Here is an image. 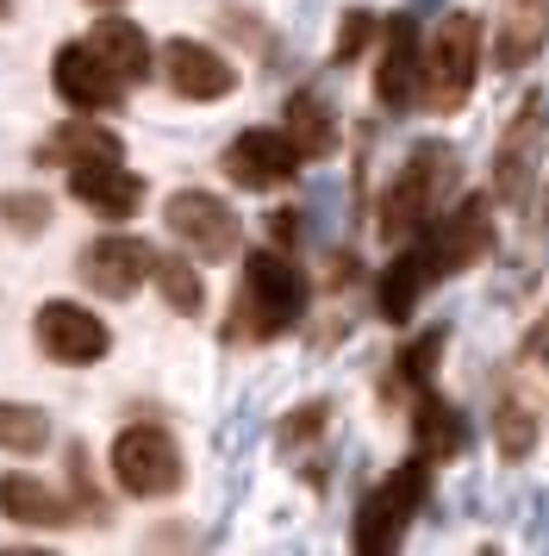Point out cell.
<instances>
[{
    "mask_svg": "<svg viewBox=\"0 0 549 556\" xmlns=\"http://www.w3.org/2000/svg\"><path fill=\"white\" fill-rule=\"evenodd\" d=\"M431 456L412 451L399 469H387V476L374 481L369 494L356 501V526H349V544H356V556H381L394 551L399 538L412 531V519L424 513V501H431Z\"/></svg>",
    "mask_w": 549,
    "mask_h": 556,
    "instance_id": "3957f363",
    "label": "cell"
},
{
    "mask_svg": "<svg viewBox=\"0 0 549 556\" xmlns=\"http://www.w3.org/2000/svg\"><path fill=\"white\" fill-rule=\"evenodd\" d=\"M524 356H549V319L531 331V338H524Z\"/></svg>",
    "mask_w": 549,
    "mask_h": 556,
    "instance_id": "1f68e13d",
    "label": "cell"
},
{
    "mask_svg": "<svg viewBox=\"0 0 549 556\" xmlns=\"http://www.w3.org/2000/svg\"><path fill=\"white\" fill-rule=\"evenodd\" d=\"M69 194L88 206L94 219L119 226V219H131V213L144 206V176H131L125 156H94V163H75L69 169Z\"/></svg>",
    "mask_w": 549,
    "mask_h": 556,
    "instance_id": "4fadbf2b",
    "label": "cell"
},
{
    "mask_svg": "<svg viewBox=\"0 0 549 556\" xmlns=\"http://www.w3.org/2000/svg\"><path fill=\"white\" fill-rule=\"evenodd\" d=\"M0 513H7L13 526L56 531V526H69L81 506L63 501V494H56V488H44L38 476H20V469H13V476H0Z\"/></svg>",
    "mask_w": 549,
    "mask_h": 556,
    "instance_id": "e0dca14e",
    "label": "cell"
},
{
    "mask_svg": "<svg viewBox=\"0 0 549 556\" xmlns=\"http://www.w3.org/2000/svg\"><path fill=\"white\" fill-rule=\"evenodd\" d=\"M0 20H13V0H0Z\"/></svg>",
    "mask_w": 549,
    "mask_h": 556,
    "instance_id": "836d02e7",
    "label": "cell"
},
{
    "mask_svg": "<svg viewBox=\"0 0 549 556\" xmlns=\"http://www.w3.org/2000/svg\"><path fill=\"white\" fill-rule=\"evenodd\" d=\"M449 188H456V151L437 144V138L412 144L406 163H399V176L387 181V194H381V213H374L381 238L406 244V238H419L424 226H437V206H444Z\"/></svg>",
    "mask_w": 549,
    "mask_h": 556,
    "instance_id": "7a4b0ae2",
    "label": "cell"
},
{
    "mask_svg": "<svg viewBox=\"0 0 549 556\" xmlns=\"http://www.w3.org/2000/svg\"><path fill=\"white\" fill-rule=\"evenodd\" d=\"M281 113H288L281 126H288V138L299 144L306 163H324V156L337 151V113H331V101H324L319 88H294Z\"/></svg>",
    "mask_w": 549,
    "mask_h": 556,
    "instance_id": "44dd1931",
    "label": "cell"
},
{
    "mask_svg": "<svg viewBox=\"0 0 549 556\" xmlns=\"http://www.w3.org/2000/svg\"><path fill=\"white\" fill-rule=\"evenodd\" d=\"M494 444L506 463H524V456L537 451V406L519 401V394H499L494 406Z\"/></svg>",
    "mask_w": 549,
    "mask_h": 556,
    "instance_id": "603a6c76",
    "label": "cell"
},
{
    "mask_svg": "<svg viewBox=\"0 0 549 556\" xmlns=\"http://www.w3.org/2000/svg\"><path fill=\"white\" fill-rule=\"evenodd\" d=\"M306 306H312V281L299 269L294 256H281V244L269 251H250L244 256V288H238V301H231V338H256V344H269L281 331H294L306 319Z\"/></svg>",
    "mask_w": 549,
    "mask_h": 556,
    "instance_id": "6da1fadb",
    "label": "cell"
},
{
    "mask_svg": "<svg viewBox=\"0 0 549 556\" xmlns=\"http://www.w3.org/2000/svg\"><path fill=\"white\" fill-rule=\"evenodd\" d=\"M499 13L506 20H499V38H494V70H524L549 38V0H506Z\"/></svg>",
    "mask_w": 549,
    "mask_h": 556,
    "instance_id": "ac0fdd59",
    "label": "cell"
},
{
    "mask_svg": "<svg viewBox=\"0 0 549 556\" xmlns=\"http://www.w3.org/2000/svg\"><path fill=\"white\" fill-rule=\"evenodd\" d=\"M156 288H163L169 313H188L194 319L200 306H206V276H200L188 256H156Z\"/></svg>",
    "mask_w": 549,
    "mask_h": 556,
    "instance_id": "484cf974",
    "label": "cell"
},
{
    "mask_svg": "<svg viewBox=\"0 0 549 556\" xmlns=\"http://www.w3.org/2000/svg\"><path fill=\"white\" fill-rule=\"evenodd\" d=\"M374 38H381V20H374L369 7H349L344 20H337V38H331V63H337V70H344V63H356Z\"/></svg>",
    "mask_w": 549,
    "mask_h": 556,
    "instance_id": "83f0119b",
    "label": "cell"
},
{
    "mask_svg": "<svg viewBox=\"0 0 549 556\" xmlns=\"http://www.w3.org/2000/svg\"><path fill=\"white\" fill-rule=\"evenodd\" d=\"M419 88H424L419 13H394V20H381V38H374V106L381 113H412Z\"/></svg>",
    "mask_w": 549,
    "mask_h": 556,
    "instance_id": "8992f818",
    "label": "cell"
},
{
    "mask_svg": "<svg viewBox=\"0 0 549 556\" xmlns=\"http://www.w3.org/2000/svg\"><path fill=\"white\" fill-rule=\"evenodd\" d=\"M269 238H274V244H288V251H294V238H299V213H288V206H274V213H269Z\"/></svg>",
    "mask_w": 549,
    "mask_h": 556,
    "instance_id": "4dcf8cb0",
    "label": "cell"
},
{
    "mask_svg": "<svg viewBox=\"0 0 549 556\" xmlns=\"http://www.w3.org/2000/svg\"><path fill=\"white\" fill-rule=\"evenodd\" d=\"M306 163L299 156V144L288 138V126L274 131V126H250V131H238L231 144H225V156H219V169L238 188H250V194H269V188H281V181H294V169Z\"/></svg>",
    "mask_w": 549,
    "mask_h": 556,
    "instance_id": "30bf717a",
    "label": "cell"
},
{
    "mask_svg": "<svg viewBox=\"0 0 549 556\" xmlns=\"http://www.w3.org/2000/svg\"><path fill=\"white\" fill-rule=\"evenodd\" d=\"M88 7H100V13H113V7H125V0H88Z\"/></svg>",
    "mask_w": 549,
    "mask_h": 556,
    "instance_id": "d6a6232c",
    "label": "cell"
},
{
    "mask_svg": "<svg viewBox=\"0 0 549 556\" xmlns=\"http://www.w3.org/2000/svg\"><path fill=\"white\" fill-rule=\"evenodd\" d=\"M163 226H169L175 238H181V251L200 256V263H225V256H238V213H231V201L206 194V188H181V194H169Z\"/></svg>",
    "mask_w": 549,
    "mask_h": 556,
    "instance_id": "ba28073f",
    "label": "cell"
},
{
    "mask_svg": "<svg viewBox=\"0 0 549 556\" xmlns=\"http://www.w3.org/2000/svg\"><path fill=\"white\" fill-rule=\"evenodd\" d=\"M544 131H549V94H524L512 126L494 151V194L499 201H524L531 194V176H537V151H544Z\"/></svg>",
    "mask_w": 549,
    "mask_h": 556,
    "instance_id": "8fae6325",
    "label": "cell"
},
{
    "mask_svg": "<svg viewBox=\"0 0 549 556\" xmlns=\"http://www.w3.org/2000/svg\"><path fill=\"white\" fill-rule=\"evenodd\" d=\"M44 444H50V419H44V406L0 401V451H7V456H38Z\"/></svg>",
    "mask_w": 549,
    "mask_h": 556,
    "instance_id": "cb8c5ba5",
    "label": "cell"
},
{
    "mask_svg": "<svg viewBox=\"0 0 549 556\" xmlns=\"http://www.w3.org/2000/svg\"><path fill=\"white\" fill-rule=\"evenodd\" d=\"M431 251H437V269L444 276H462L474 263H487L494 251V219H487V201H462L456 213H444L437 226H424Z\"/></svg>",
    "mask_w": 549,
    "mask_h": 556,
    "instance_id": "2e32d148",
    "label": "cell"
},
{
    "mask_svg": "<svg viewBox=\"0 0 549 556\" xmlns=\"http://www.w3.org/2000/svg\"><path fill=\"white\" fill-rule=\"evenodd\" d=\"M481 76V20L474 13H444L437 38L424 45V101L431 113H462Z\"/></svg>",
    "mask_w": 549,
    "mask_h": 556,
    "instance_id": "277c9868",
    "label": "cell"
},
{
    "mask_svg": "<svg viewBox=\"0 0 549 556\" xmlns=\"http://www.w3.org/2000/svg\"><path fill=\"white\" fill-rule=\"evenodd\" d=\"M113 481H119L131 501H169L175 488L188 481V463H181V444H175L163 426H125L113 438Z\"/></svg>",
    "mask_w": 549,
    "mask_h": 556,
    "instance_id": "5b68a950",
    "label": "cell"
},
{
    "mask_svg": "<svg viewBox=\"0 0 549 556\" xmlns=\"http://www.w3.org/2000/svg\"><path fill=\"white\" fill-rule=\"evenodd\" d=\"M0 226L13 238H38V231H50V201L38 188H7L0 194Z\"/></svg>",
    "mask_w": 549,
    "mask_h": 556,
    "instance_id": "4316f807",
    "label": "cell"
},
{
    "mask_svg": "<svg viewBox=\"0 0 549 556\" xmlns=\"http://www.w3.org/2000/svg\"><path fill=\"white\" fill-rule=\"evenodd\" d=\"M444 276V269H437V251H431V238H406V244H399V256L394 263H387V269H381V288H374V306H381V319H387V326H406V319H412V313H419V301H424V288H431V281Z\"/></svg>",
    "mask_w": 549,
    "mask_h": 556,
    "instance_id": "5bb4252c",
    "label": "cell"
},
{
    "mask_svg": "<svg viewBox=\"0 0 549 556\" xmlns=\"http://www.w3.org/2000/svg\"><path fill=\"white\" fill-rule=\"evenodd\" d=\"M50 81H56V101L75 106V113H119L125 88H131V81L106 63V51H100L94 38H69V45H56Z\"/></svg>",
    "mask_w": 549,
    "mask_h": 556,
    "instance_id": "52a82bcc",
    "label": "cell"
},
{
    "mask_svg": "<svg viewBox=\"0 0 549 556\" xmlns=\"http://www.w3.org/2000/svg\"><path fill=\"white\" fill-rule=\"evenodd\" d=\"M94 156H125V144H119V131L94 126L88 113H81V119H63V126L50 131L44 144H38V163H56V169L94 163Z\"/></svg>",
    "mask_w": 549,
    "mask_h": 556,
    "instance_id": "7402d4cb",
    "label": "cell"
},
{
    "mask_svg": "<svg viewBox=\"0 0 549 556\" xmlns=\"http://www.w3.org/2000/svg\"><path fill=\"white\" fill-rule=\"evenodd\" d=\"M88 38H94L100 51H106V63H113V70H119L131 88H138V81H150L156 70H163V51H150V38L138 31V20H125L119 7H113V13H106V20L88 31Z\"/></svg>",
    "mask_w": 549,
    "mask_h": 556,
    "instance_id": "d6986e66",
    "label": "cell"
},
{
    "mask_svg": "<svg viewBox=\"0 0 549 556\" xmlns=\"http://www.w3.org/2000/svg\"><path fill=\"white\" fill-rule=\"evenodd\" d=\"M163 76L181 101H225L238 88V63L219 56L213 45H200V38H169L163 45Z\"/></svg>",
    "mask_w": 549,
    "mask_h": 556,
    "instance_id": "9a60e30c",
    "label": "cell"
},
{
    "mask_svg": "<svg viewBox=\"0 0 549 556\" xmlns=\"http://www.w3.org/2000/svg\"><path fill=\"white\" fill-rule=\"evenodd\" d=\"M81 281L94 288V294H106V301H125V294H138L150 276H156V251H150L144 238H125V231H106V238H94L88 251H81Z\"/></svg>",
    "mask_w": 549,
    "mask_h": 556,
    "instance_id": "7c38bea8",
    "label": "cell"
},
{
    "mask_svg": "<svg viewBox=\"0 0 549 556\" xmlns=\"http://www.w3.org/2000/svg\"><path fill=\"white\" fill-rule=\"evenodd\" d=\"M31 338H38V351L50 363H63V369H88L100 356L113 351V331L100 313H88L81 301H44L38 306V319H31Z\"/></svg>",
    "mask_w": 549,
    "mask_h": 556,
    "instance_id": "9c48e42d",
    "label": "cell"
},
{
    "mask_svg": "<svg viewBox=\"0 0 549 556\" xmlns=\"http://www.w3.org/2000/svg\"><path fill=\"white\" fill-rule=\"evenodd\" d=\"M444 344H449V326H431V331H419L406 351L394 356V388H431V376H437V363H444Z\"/></svg>",
    "mask_w": 549,
    "mask_h": 556,
    "instance_id": "d4e9b609",
    "label": "cell"
},
{
    "mask_svg": "<svg viewBox=\"0 0 549 556\" xmlns=\"http://www.w3.org/2000/svg\"><path fill=\"white\" fill-rule=\"evenodd\" d=\"M412 444H419L431 463H449V456L469 451V426H462V413H456L437 388H419V401H412Z\"/></svg>",
    "mask_w": 549,
    "mask_h": 556,
    "instance_id": "ffe728a7",
    "label": "cell"
},
{
    "mask_svg": "<svg viewBox=\"0 0 549 556\" xmlns=\"http://www.w3.org/2000/svg\"><path fill=\"white\" fill-rule=\"evenodd\" d=\"M412 7H431V0H412Z\"/></svg>",
    "mask_w": 549,
    "mask_h": 556,
    "instance_id": "e575fe53",
    "label": "cell"
},
{
    "mask_svg": "<svg viewBox=\"0 0 549 556\" xmlns=\"http://www.w3.org/2000/svg\"><path fill=\"white\" fill-rule=\"evenodd\" d=\"M324 426H331V401H306V406H294V413L281 419L274 444H281V456H294V451H306V444H312Z\"/></svg>",
    "mask_w": 549,
    "mask_h": 556,
    "instance_id": "f1b7e54d",
    "label": "cell"
},
{
    "mask_svg": "<svg viewBox=\"0 0 549 556\" xmlns=\"http://www.w3.org/2000/svg\"><path fill=\"white\" fill-rule=\"evenodd\" d=\"M69 488H75V506H81L94 526H106V519H113V501L94 488V469H88V444H69Z\"/></svg>",
    "mask_w": 549,
    "mask_h": 556,
    "instance_id": "f546056e",
    "label": "cell"
}]
</instances>
